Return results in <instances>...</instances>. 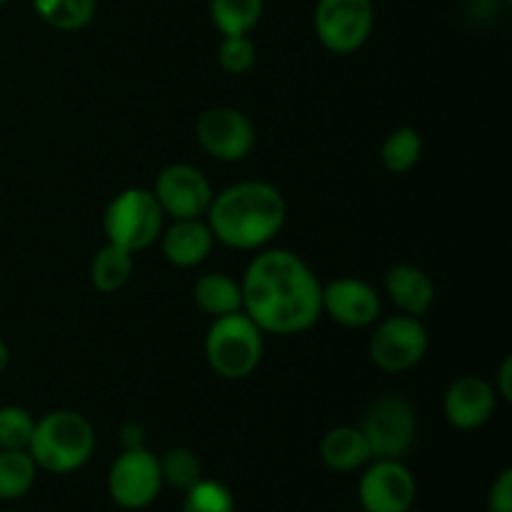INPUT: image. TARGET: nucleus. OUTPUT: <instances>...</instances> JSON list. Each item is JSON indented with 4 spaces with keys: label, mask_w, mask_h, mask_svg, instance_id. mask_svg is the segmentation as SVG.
I'll use <instances>...</instances> for the list:
<instances>
[{
    "label": "nucleus",
    "mask_w": 512,
    "mask_h": 512,
    "mask_svg": "<svg viewBox=\"0 0 512 512\" xmlns=\"http://www.w3.org/2000/svg\"><path fill=\"white\" fill-rule=\"evenodd\" d=\"M243 313L263 333L298 335L323 313V285L290 250H265L245 270Z\"/></svg>",
    "instance_id": "nucleus-1"
},
{
    "label": "nucleus",
    "mask_w": 512,
    "mask_h": 512,
    "mask_svg": "<svg viewBox=\"0 0 512 512\" xmlns=\"http://www.w3.org/2000/svg\"><path fill=\"white\" fill-rule=\"evenodd\" d=\"M285 198L263 180H245L213 195L208 208V228L215 240L235 250L268 245L285 225Z\"/></svg>",
    "instance_id": "nucleus-2"
},
{
    "label": "nucleus",
    "mask_w": 512,
    "mask_h": 512,
    "mask_svg": "<svg viewBox=\"0 0 512 512\" xmlns=\"http://www.w3.org/2000/svg\"><path fill=\"white\" fill-rule=\"evenodd\" d=\"M95 450V430L75 410H55L35 423L28 453L48 473L65 475L80 470Z\"/></svg>",
    "instance_id": "nucleus-3"
},
{
    "label": "nucleus",
    "mask_w": 512,
    "mask_h": 512,
    "mask_svg": "<svg viewBox=\"0 0 512 512\" xmlns=\"http://www.w3.org/2000/svg\"><path fill=\"white\" fill-rule=\"evenodd\" d=\"M263 358V330L240 313L213 318L205 335V360L225 380H243L253 375Z\"/></svg>",
    "instance_id": "nucleus-4"
},
{
    "label": "nucleus",
    "mask_w": 512,
    "mask_h": 512,
    "mask_svg": "<svg viewBox=\"0 0 512 512\" xmlns=\"http://www.w3.org/2000/svg\"><path fill=\"white\" fill-rule=\"evenodd\" d=\"M165 213L153 190L128 188L115 195L103 215V230L108 243L138 253L153 245L163 233Z\"/></svg>",
    "instance_id": "nucleus-5"
},
{
    "label": "nucleus",
    "mask_w": 512,
    "mask_h": 512,
    "mask_svg": "<svg viewBox=\"0 0 512 512\" xmlns=\"http://www.w3.org/2000/svg\"><path fill=\"white\" fill-rule=\"evenodd\" d=\"M418 430L415 410L398 395H383L365 410L360 433L368 440L370 455L378 460H398L410 450Z\"/></svg>",
    "instance_id": "nucleus-6"
},
{
    "label": "nucleus",
    "mask_w": 512,
    "mask_h": 512,
    "mask_svg": "<svg viewBox=\"0 0 512 512\" xmlns=\"http://www.w3.org/2000/svg\"><path fill=\"white\" fill-rule=\"evenodd\" d=\"M315 33L320 43L335 55H350L368 43L375 13L370 0H318Z\"/></svg>",
    "instance_id": "nucleus-7"
},
{
    "label": "nucleus",
    "mask_w": 512,
    "mask_h": 512,
    "mask_svg": "<svg viewBox=\"0 0 512 512\" xmlns=\"http://www.w3.org/2000/svg\"><path fill=\"white\" fill-rule=\"evenodd\" d=\"M163 488L160 460L145 448H125L108 475L110 498L125 510H143Z\"/></svg>",
    "instance_id": "nucleus-8"
},
{
    "label": "nucleus",
    "mask_w": 512,
    "mask_h": 512,
    "mask_svg": "<svg viewBox=\"0 0 512 512\" xmlns=\"http://www.w3.org/2000/svg\"><path fill=\"white\" fill-rule=\"evenodd\" d=\"M428 353V330L413 315H395L380 323L370 338V360L388 373L415 368Z\"/></svg>",
    "instance_id": "nucleus-9"
},
{
    "label": "nucleus",
    "mask_w": 512,
    "mask_h": 512,
    "mask_svg": "<svg viewBox=\"0 0 512 512\" xmlns=\"http://www.w3.org/2000/svg\"><path fill=\"white\" fill-rule=\"evenodd\" d=\"M198 143L205 153L225 163H238L255 148V128L240 110L235 108H210L200 115L195 125Z\"/></svg>",
    "instance_id": "nucleus-10"
},
{
    "label": "nucleus",
    "mask_w": 512,
    "mask_h": 512,
    "mask_svg": "<svg viewBox=\"0 0 512 512\" xmlns=\"http://www.w3.org/2000/svg\"><path fill=\"white\" fill-rule=\"evenodd\" d=\"M153 195L163 213L173 215V220L203 218L213 200V188L198 168L175 163L160 170Z\"/></svg>",
    "instance_id": "nucleus-11"
},
{
    "label": "nucleus",
    "mask_w": 512,
    "mask_h": 512,
    "mask_svg": "<svg viewBox=\"0 0 512 512\" xmlns=\"http://www.w3.org/2000/svg\"><path fill=\"white\" fill-rule=\"evenodd\" d=\"M415 493L418 485L413 473L398 460H378L360 480V503L365 512H405L413 508Z\"/></svg>",
    "instance_id": "nucleus-12"
},
{
    "label": "nucleus",
    "mask_w": 512,
    "mask_h": 512,
    "mask_svg": "<svg viewBox=\"0 0 512 512\" xmlns=\"http://www.w3.org/2000/svg\"><path fill=\"white\" fill-rule=\"evenodd\" d=\"M323 310L345 328H368L380 315V295L358 278H338L323 288Z\"/></svg>",
    "instance_id": "nucleus-13"
},
{
    "label": "nucleus",
    "mask_w": 512,
    "mask_h": 512,
    "mask_svg": "<svg viewBox=\"0 0 512 512\" xmlns=\"http://www.w3.org/2000/svg\"><path fill=\"white\" fill-rule=\"evenodd\" d=\"M495 388L478 375H465L455 380L443 400V413L453 428L478 430L493 418L495 413Z\"/></svg>",
    "instance_id": "nucleus-14"
},
{
    "label": "nucleus",
    "mask_w": 512,
    "mask_h": 512,
    "mask_svg": "<svg viewBox=\"0 0 512 512\" xmlns=\"http://www.w3.org/2000/svg\"><path fill=\"white\" fill-rule=\"evenodd\" d=\"M163 253L178 268H193L210 255L213 248V233L208 223L200 218L175 220L168 230H163Z\"/></svg>",
    "instance_id": "nucleus-15"
},
{
    "label": "nucleus",
    "mask_w": 512,
    "mask_h": 512,
    "mask_svg": "<svg viewBox=\"0 0 512 512\" xmlns=\"http://www.w3.org/2000/svg\"><path fill=\"white\" fill-rule=\"evenodd\" d=\"M385 293L405 315L423 318L435 303V285L418 265H395L385 275Z\"/></svg>",
    "instance_id": "nucleus-16"
},
{
    "label": "nucleus",
    "mask_w": 512,
    "mask_h": 512,
    "mask_svg": "<svg viewBox=\"0 0 512 512\" xmlns=\"http://www.w3.org/2000/svg\"><path fill=\"white\" fill-rule=\"evenodd\" d=\"M320 455H323L325 465L338 473L363 468L373 458L368 440L358 428H333L330 433H325L323 443H320Z\"/></svg>",
    "instance_id": "nucleus-17"
},
{
    "label": "nucleus",
    "mask_w": 512,
    "mask_h": 512,
    "mask_svg": "<svg viewBox=\"0 0 512 512\" xmlns=\"http://www.w3.org/2000/svg\"><path fill=\"white\" fill-rule=\"evenodd\" d=\"M193 300L210 318H223L243 310V288L225 273H208L193 285Z\"/></svg>",
    "instance_id": "nucleus-18"
},
{
    "label": "nucleus",
    "mask_w": 512,
    "mask_h": 512,
    "mask_svg": "<svg viewBox=\"0 0 512 512\" xmlns=\"http://www.w3.org/2000/svg\"><path fill=\"white\" fill-rule=\"evenodd\" d=\"M130 273H133V253L113 243L100 248L90 263V280L100 293L120 290L130 280Z\"/></svg>",
    "instance_id": "nucleus-19"
},
{
    "label": "nucleus",
    "mask_w": 512,
    "mask_h": 512,
    "mask_svg": "<svg viewBox=\"0 0 512 512\" xmlns=\"http://www.w3.org/2000/svg\"><path fill=\"white\" fill-rule=\"evenodd\" d=\"M38 465L28 450H0V500H18L33 488Z\"/></svg>",
    "instance_id": "nucleus-20"
},
{
    "label": "nucleus",
    "mask_w": 512,
    "mask_h": 512,
    "mask_svg": "<svg viewBox=\"0 0 512 512\" xmlns=\"http://www.w3.org/2000/svg\"><path fill=\"white\" fill-rule=\"evenodd\" d=\"M210 15L223 38L248 35L263 15V0H213Z\"/></svg>",
    "instance_id": "nucleus-21"
},
{
    "label": "nucleus",
    "mask_w": 512,
    "mask_h": 512,
    "mask_svg": "<svg viewBox=\"0 0 512 512\" xmlns=\"http://www.w3.org/2000/svg\"><path fill=\"white\" fill-rule=\"evenodd\" d=\"M420 155H423V140L415 128H398L385 138L380 158L388 173L403 175L418 165Z\"/></svg>",
    "instance_id": "nucleus-22"
},
{
    "label": "nucleus",
    "mask_w": 512,
    "mask_h": 512,
    "mask_svg": "<svg viewBox=\"0 0 512 512\" xmlns=\"http://www.w3.org/2000/svg\"><path fill=\"white\" fill-rule=\"evenodd\" d=\"M35 13L55 30H80L93 20L95 0H33Z\"/></svg>",
    "instance_id": "nucleus-23"
},
{
    "label": "nucleus",
    "mask_w": 512,
    "mask_h": 512,
    "mask_svg": "<svg viewBox=\"0 0 512 512\" xmlns=\"http://www.w3.org/2000/svg\"><path fill=\"white\" fill-rule=\"evenodd\" d=\"M160 460V473H163V483H170L178 490L193 488L198 480H203V468L193 450L188 448H170L165 450Z\"/></svg>",
    "instance_id": "nucleus-24"
},
{
    "label": "nucleus",
    "mask_w": 512,
    "mask_h": 512,
    "mask_svg": "<svg viewBox=\"0 0 512 512\" xmlns=\"http://www.w3.org/2000/svg\"><path fill=\"white\" fill-rule=\"evenodd\" d=\"M183 512H235V500L218 480H198L185 490Z\"/></svg>",
    "instance_id": "nucleus-25"
},
{
    "label": "nucleus",
    "mask_w": 512,
    "mask_h": 512,
    "mask_svg": "<svg viewBox=\"0 0 512 512\" xmlns=\"http://www.w3.org/2000/svg\"><path fill=\"white\" fill-rule=\"evenodd\" d=\"M33 430L35 420L28 410L18 405L0 408V450H28Z\"/></svg>",
    "instance_id": "nucleus-26"
},
{
    "label": "nucleus",
    "mask_w": 512,
    "mask_h": 512,
    "mask_svg": "<svg viewBox=\"0 0 512 512\" xmlns=\"http://www.w3.org/2000/svg\"><path fill=\"white\" fill-rule=\"evenodd\" d=\"M220 68L230 75L248 73L255 65V45L248 35H228L218 50Z\"/></svg>",
    "instance_id": "nucleus-27"
},
{
    "label": "nucleus",
    "mask_w": 512,
    "mask_h": 512,
    "mask_svg": "<svg viewBox=\"0 0 512 512\" xmlns=\"http://www.w3.org/2000/svg\"><path fill=\"white\" fill-rule=\"evenodd\" d=\"M490 512H512V470H503L488 495Z\"/></svg>",
    "instance_id": "nucleus-28"
},
{
    "label": "nucleus",
    "mask_w": 512,
    "mask_h": 512,
    "mask_svg": "<svg viewBox=\"0 0 512 512\" xmlns=\"http://www.w3.org/2000/svg\"><path fill=\"white\" fill-rule=\"evenodd\" d=\"M495 393H500L503 400H512V358H505L503 365H500L498 388H495Z\"/></svg>",
    "instance_id": "nucleus-29"
},
{
    "label": "nucleus",
    "mask_w": 512,
    "mask_h": 512,
    "mask_svg": "<svg viewBox=\"0 0 512 512\" xmlns=\"http://www.w3.org/2000/svg\"><path fill=\"white\" fill-rule=\"evenodd\" d=\"M145 433L138 423H128L123 428V445L125 448H143Z\"/></svg>",
    "instance_id": "nucleus-30"
},
{
    "label": "nucleus",
    "mask_w": 512,
    "mask_h": 512,
    "mask_svg": "<svg viewBox=\"0 0 512 512\" xmlns=\"http://www.w3.org/2000/svg\"><path fill=\"white\" fill-rule=\"evenodd\" d=\"M8 363H10V350H8V345H5V340L0 338V375L5 373Z\"/></svg>",
    "instance_id": "nucleus-31"
},
{
    "label": "nucleus",
    "mask_w": 512,
    "mask_h": 512,
    "mask_svg": "<svg viewBox=\"0 0 512 512\" xmlns=\"http://www.w3.org/2000/svg\"><path fill=\"white\" fill-rule=\"evenodd\" d=\"M405 512H418V510H413V508H408V510H405Z\"/></svg>",
    "instance_id": "nucleus-32"
},
{
    "label": "nucleus",
    "mask_w": 512,
    "mask_h": 512,
    "mask_svg": "<svg viewBox=\"0 0 512 512\" xmlns=\"http://www.w3.org/2000/svg\"><path fill=\"white\" fill-rule=\"evenodd\" d=\"M3 3H8V0H0V5H3Z\"/></svg>",
    "instance_id": "nucleus-33"
},
{
    "label": "nucleus",
    "mask_w": 512,
    "mask_h": 512,
    "mask_svg": "<svg viewBox=\"0 0 512 512\" xmlns=\"http://www.w3.org/2000/svg\"><path fill=\"white\" fill-rule=\"evenodd\" d=\"M505 3H510V0H505Z\"/></svg>",
    "instance_id": "nucleus-34"
}]
</instances>
